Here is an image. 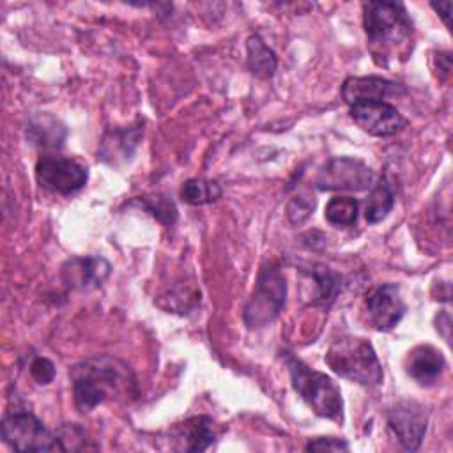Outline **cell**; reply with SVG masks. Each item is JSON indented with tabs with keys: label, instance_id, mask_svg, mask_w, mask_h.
<instances>
[{
	"label": "cell",
	"instance_id": "cell-1",
	"mask_svg": "<svg viewBox=\"0 0 453 453\" xmlns=\"http://www.w3.org/2000/svg\"><path fill=\"white\" fill-rule=\"evenodd\" d=\"M74 405L80 412H90L106 400L136 395V379L131 368L113 356H92L69 370Z\"/></svg>",
	"mask_w": 453,
	"mask_h": 453
},
{
	"label": "cell",
	"instance_id": "cell-2",
	"mask_svg": "<svg viewBox=\"0 0 453 453\" xmlns=\"http://www.w3.org/2000/svg\"><path fill=\"white\" fill-rule=\"evenodd\" d=\"M363 25L379 65H388L412 34V19L400 2H365Z\"/></svg>",
	"mask_w": 453,
	"mask_h": 453
},
{
	"label": "cell",
	"instance_id": "cell-3",
	"mask_svg": "<svg viewBox=\"0 0 453 453\" xmlns=\"http://www.w3.org/2000/svg\"><path fill=\"white\" fill-rule=\"evenodd\" d=\"M283 361L288 368L292 388L308 403V407L317 416L342 423L343 398L334 380L322 372L311 370L290 352H283Z\"/></svg>",
	"mask_w": 453,
	"mask_h": 453
},
{
	"label": "cell",
	"instance_id": "cell-4",
	"mask_svg": "<svg viewBox=\"0 0 453 453\" xmlns=\"http://www.w3.org/2000/svg\"><path fill=\"white\" fill-rule=\"evenodd\" d=\"M326 363L340 377L363 386H377L384 377L372 343L357 336L336 338L327 349Z\"/></svg>",
	"mask_w": 453,
	"mask_h": 453
},
{
	"label": "cell",
	"instance_id": "cell-5",
	"mask_svg": "<svg viewBox=\"0 0 453 453\" xmlns=\"http://www.w3.org/2000/svg\"><path fill=\"white\" fill-rule=\"evenodd\" d=\"M2 437L16 451H64L55 432L28 411H14L2 419Z\"/></svg>",
	"mask_w": 453,
	"mask_h": 453
},
{
	"label": "cell",
	"instance_id": "cell-6",
	"mask_svg": "<svg viewBox=\"0 0 453 453\" xmlns=\"http://www.w3.org/2000/svg\"><path fill=\"white\" fill-rule=\"evenodd\" d=\"M287 283L283 274L274 267L262 269L255 292L244 308V322L251 329L273 322L285 304Z\"/></svg>",
	"mask_w": 453,
	"mask_h": 453
},
{
	"label": "cell",
	"instance_id": "cell-7",
	"mask_svg": "<svg viewBox=\"0 0 453 453\" xmlns=\"http://www.w3.org/2000/svg\"><path fill=\"white\" fill-rule=\"evenodd\" d=\"M37 182L53 193L73 195L80 191L88 179L87 168L69 157L42 156L35 165Z\"/></svg>",
	"mask_w": 453,
	"mask_h": 453
},
{
	"label": "cell",
	"instance_id": "cell-8",
	"mask_svg": "<svg viewBox=\"0 0 453 453\" xmlns=\"http://www.w3.org/2000/svg\"><path fill=\"white\" fill-rule=\"evenodd\" d=\"M373 182V172L356 157H333L317 175L322 191H365Z\"/></svg>",
	"mask_w": 453,
	"mask_h": 453
},
{
	"label": "cell",
	"instance_id": "cell-9",
	"mask_svg": "<svg viewBox=\"0 0 453 453\" xmlns=\"http://www.w3.org/2000/svg\"><path fill=\"white\" fill-rule=\"evenodd\" d=\"M352 120L373 136H393L407 126V119L386 101H361L350 104Z\"/></svg>",
	"mask_w": 453,
	"mask_h": 453
},
{
	"label": "cell",
	"instance_id": "cell-10",
	"mask_svg": "<svg viewBox=\"0 0 453 453\" xmlns=\"http://www.w3.org/2000/svg\"><path fill=\"white\" fill-rule=\"evenodd\" d=\"M388 428L396 441L409 451L419 448L426 432L428 416L423 405L416 402H402L388 411Z\"/></svg>",
	"mask_w": 453,
	"mask_h": 453
},
{
	"label": "cell",
	"instance_id": "cell-11",
	"mask_svg": "<svg viewBox=\"0 0 453 453\" xmlns=\"http://www.w3.org/2000/svg\"><path fill=\"white\" fill-rule=\"evenodd\" d=\"M366 308L370 322L377 331L393 329L405 313V303L400 294V287L395 283H384L373 288L366 297Z\"/></svg>",
	"mask_w": 453,
	"mask_h": 453
},
{
	"label": "cell",
	"instance_id": "cell-12",
	"mask_svg": "<svg viewBox=\"0 0 453 453\" xmlns=\"http://www.w3.org/2000/svg\"><path fill=\"white\" fill-rule=\"evenodd\" d=\"M170 437L175 449L180 451H205L218 437L216 423L209 416H195L170 428Z\"/></svg>",
	"mask_w": 453,
	"mask_h": 453
},
{
	"label": "cell",
	"instance_id": "cell-13",
	"mask_svg": "<svg viewBox=\"0 0 453 453\" xmlns=\"http://www.w3.org/2000/svg\"><path fill=\"white\" fill-rule=\"evenodd\" d=\"M403 94V87L380 76H350L342 85V97L350 106L361 101H384Z\"/></svg>",
	"mask_w": 453,
	"mask_h": 453
},
{
	"label": "cell",
	"instance_id": "cell-14",
	"mask_svg": "<svg viewBox=\"0 0 453 453\" xmlns=\"http://www.w3.org/2000/svg\"><path fill=\"white\" fill-rule=\"evenodd\" d=\"M142 126L140 122L129 126V127H113L108 129L101 140L97 157L108 165H120L127 161L140 142L142 136Z\"/></svg>",
	"mask_w": 453,
	"mask_h": 453
},
{
	"label": "cell",
	"instance_id": "cell-15",
	"mask_svg": "<svg viewBox=\"0 0 453 453\" xmlns=\"http://www.w3.org/2000/svg\"><path fill=\"white\" fill-rule=\"evenodd\" d=\"M108 274L110 264L101 257H76L62 267V280L73 288H96Z\"/></svg>",
	"mask_w": 453,
	"mask_h": 453
},
{
	"label": "cell",
	"instance_id": "cell-16",
	"mask_svg": "<svg viewBox=\"0 0 453 453\" xmlns=\"http://www.w3.org/2000/svg\"><path fill=\"white\" fill-rule=\"evenodd\" d=\"M446 368V361L444 356L441 354V350H437L432 345H418L414 347L409 356H407V363H405V370L407 375L411 379H414L419 386H434L439 379L441 373Z\"/></svg>",
	"mask_w": 453,
	"mask_h": 453
},
{
	"label": "cell",
	"instance_id": "cell-17",
	"mask_svg": "<svg viewBox=\"0 0 453 453\" xmlns=\"http://www.w3.org/2000/svg\"><path fill=\"white\" fill-rule=\"evenodd\" d=\"M27 134L34 145L60 147L65 140V127L51 115H37L28 122Z\"/></svg>",
	"mask_w": 453,
	"mask_h": 453
},
{
	"label": "cell",
	"instance_id": "cell-18",
	"mask_svg": "<svg viewBox=\"0 0 453 453\" xmlns=\"http://www.w3.org/2000/svg\"><path fill=\"white\" fill-rule=\"evenodd\" d=\"M308 276L315 281V297L313 304L327 308L336 299L340 288H342V276L329 269L327 265L317 264L310 271H306Z\"/></svg>",
	"mask_w": 453,
	"mask_h": 453
},
{
	"label": "cell",
	"instance_id": "cell-19",
	"mask_svg": "<svg viewBox=\"0 0 453 453\" xmlns=\"http://www.w3.org/2000/svg\"><path fill=\"white\" fill-rule=\"evenodd\" d=\"M246 53H248V67L257 78L267 80L274 74L278 67V58L274 51L258 35H251L248 39Z\"/></svg>",
	"mask_w": 453,
	"mask_h": 453
},
{
	"label": "cell",
	"instance_id": "cell-20",
	"mask_svg": "<svg viewBox=\"0 0 453 453\" xmlns=\"http://www.w3.org/2000/svg\"><path fill=\"white\" fill-rule=\"evenodd\" d=\"M395 203V195L386 179H380L372 193L368 195L366 205H365V218L368 223H380L386 219V216L391 212Z\"/></svg>",
	"mask_w": 453,
	"mask_h": 453
},
{
	"label": "cell",
	"instance_id": "cell-21",
	"mask_svg": "<svg viewBox=\"0 0 453 453\" xmlns=\"http://www.w3.org/2000/svg\"><path fill=\"white\" fill-rule=\"evenodd\" d=\"M223 189L216 180L211 179H189L180 188V198L189 205H203L216 202Z\"/></svg>",
	"mask_w": 453,
	"mask_h": 453
},
{
	"label": "cell",
	"instance_id": "cell-22",
	"mask_svg": "<svg viewBox=\"0 0 453 453\" xmlns=\"http://www.w3.org/2000/svg\"><path fill=\"white\" fill-rule=\"evenodd\" d=\"M357 200L350 196H333L326 205V219L333 226H350L357 219Z\"/></svg>",
	"mask_w": 453,
	"mask_h": 453
},
{
	"label": "cell",
	"instance_id": "cell-23",
	"mask_svg": "<svg viewBox=\"0 0 453 453\" xmlns=\"http://www.w3.org/2000/svg\"><path fill=\"white\" fill-rule=\"evenodd\" d=\"M136 202L150 212L154 218H157L165 225H172L177 219V209L173 202L165 195H152V196H140Z\"/></svg>",
	"mask_w": 453,
	"mask_h": 453
},
{
	"label": "cell",
	"instance_id": "cell-24",
	"mask_svg": "<svg viewBox=\"0 0 453 453\" xmlns=\"http://www.w3.org/2000/svg\"><path fill=\"white\" fill-rule=\"evenodd\" d=\"M55 434H57L64 451H81V449H94L96 448L94 444H88L90 439L87 437V432L81 426L74 425V423L62 425Z\"/></svg>",
	"mask_w": 453,
	"mask_h": 453
},
{
	"label": "cell",
	"instance_id": "cell-25",
	"mask_svg": "<svg viewBox=\"0 0 453 453\" xmlns=\"http://www.w3.org/2000/svg\"><path fill=\"white\" fill-rule=\"evenodd\" d=\"M313 209H315V198L313 196H310V195H297V196H294L288 202L287 216H288L290 223L301 225V223H304L310 218Z\"/></svg>",
	"mask_w": 453,
	"mask_h": 453
},
{
	"label": "cell",
	"instance_id": "cell-26",
	"mask_svg": "<svg viewBox=\"0 0 453 453\" xmlns=\"http://www.w3.org/2000/svg\"><path fill=\"white\" fill-rule=\"evenodd\" d=\"M30 375L37 380V384H50L55 377V366L48 357H34L30 363Z\"/></svg>",
	"mask_w": 453,
	"mask_h": 453
},
{
	"label": "cell",
	"instance_id": "cell-27",
	"mask_svg": "<svg viewBox=\"0 0 453 453\" xmlns=\"http://www.w3.org/2000/svg\"><path fill=\"white\" fill-rule=\"evenodd\" d=\"M306 451H349V444L336 437H317L310 441L304 448Z\"/></svg>",
	"mask_w": 453,
	"mask_h": 453
},
{
	"label": "cell",
	"instance_id": "cell-28",
	"mask_svg": "<svg viewBox=\"0 0 453 453\" xmlns=\"http://www.w3.org/2000/svg\"><path fill=\"white\" fill-rule=\"evenodd\" d=\"M432 7L441 14V18L444 19L446 27H449V9H451V2H442V4H432Z\"/></svg>",
	"mask_w": 453,
	"mask_h": 453
}]
</instances>
